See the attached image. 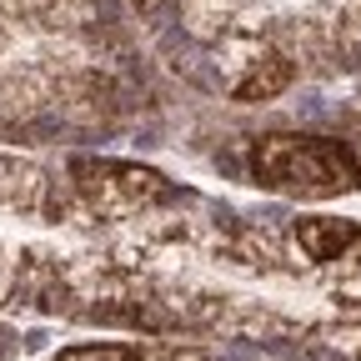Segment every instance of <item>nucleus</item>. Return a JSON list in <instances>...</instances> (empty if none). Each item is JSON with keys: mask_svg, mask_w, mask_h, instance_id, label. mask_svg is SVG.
I'll use <instances>...</instances> for the list:
<instances>
[{"mask_svg": "<svg viewBox=\"0 0 361 361\" xmlns=\"http://www.w3.org/2000/svg\"><path fill=\"white\" fill-rule=\"evenodd\" d=\"M251 176L281 196L331 201L361 191V156L331 135H261L251 146Z\"/></svg>", "mask_w": 361, "mask_h": 361, "instance_id": "f257e3e1", "label": "nucleus"}, {"mask_svg": "<svg viewBox=\"0 0 361 361\" xmlns=\"http://www.w3.org/2000/svg\"><path fill=\"white\" fill-rule=\"evenodd\" d=\"M71 176H75V191L85 196V206L101 216H130V211H146L171 196V180L161 171L126 166V161H75Z\"/></svg>", "mask_w": 361, "mask_h": 361, "instance_id": "f03ea898", "label": "nucleus"}, {"mask_svg": "<svg viewBox=\"0 0 361 361\" xmlns=\"http://www.w3.org/2000/svg\"><path fill=\"white\" fill-rule=\"evenodd\" d=\"M296 246L322 261V266H361V221H336V216H301L296 221Z\"/></svg>", "mask_w": 361, "mask_h": 361, "instance_id": "7ed1b4c3", "label": "nucleus"}, {"mask_svg": "<svg viewBox=\"0 0 361 361\" xmlns=\"http://www.w3.org/2000/svg\"><path fill=\"white\" fill-rule=\"evenodd\" d=\"M286 80H291V66L281 56H266L236 80V101H271L276 90H286Z\"/></svg>", "mask_w": 361, "mask_h": 361, "instance_id": "20e7f679", "label": "nucleus"}, {"mask_svg": "<svg viewBox=\"0 0 361 361\" xmlns=\"http://www.w3.org/2000/svg\"><path fill=\"white\" fill-rule=\"evenodd\" d=\"M56 361H146L141 346H121V341H85V346H66Z\"/></svg>", "mask_w": 361, "mask_h": 361, "instance_id": "39448f33", "label": "nucleus"}, {"mask_svg": "<svg viewBox=\"0 0 361 361\" xmlns=\"http://www.w3.org/2000/svg\"><path fill=\"white\" fill-rule=\"evenodd\" d=\"M356 341H361V336H356ZM351 356H356V361H361V346H351Z\"/></svg>", "mask_w": 361, "mask_h": 361, "instance_id": "423d86ee", "label": "nucleus"}, {"mask_svg": "<svg viewBox=\"0 0 361 361\" xmlns=\"http://www.w3.org/2000/svg\"><path fill=\"white\" fill-rule=\"evenodd\" d=\"M356 156H361V151H356Z\"/></svg>", "mask_w": 361, "mask_h": 361, "instance_id": "0eeeda50", "label": "nucleus"}]
</instances>
